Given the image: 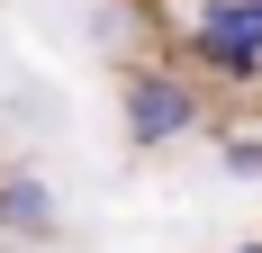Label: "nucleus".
<instances>
[{
  "instance_id": "nucleus-5",
  "label": "nucleus",
  "mask_w": 262,
  "mask_h": 253,
  "mask_svg": "<svg viewBox=\"0 0 262 253\" xmlns=\"http://www.w3.org/2000/svg\"><path fill=\"white\" fill-rule=\"evenodd\" d=\"M235 253H262V244H235Z\"/></svg>"
},
{
  "instance_id": "nucleus-3",
  "label": "nucleus",
  "mask_w": 262,
  "mask_h": 253,
  "mask_svg": "<svg viewBox=\"0 0 262 253\" xmlns=\"http://www.w3.org/2000/svg\"><path fill=\"white\" fill-rule=\"evenodd\" d=\"M63 226V199H54L46 172H0V235L9 244H54Z\"/></svg>"
},
{
  "instance_id": "nucleus-1",
  "label": "nucleus",
  "mask_w": 262,
  "mask_h": 253,
  "mask_svg": "<svg viewBox=\"0 0 262 253\" xmlns=\"http://www.w3.org/2000/svg\"><path fill=\"white\" fill-rule=\"evenodd\" d=\"M118 118H127V145L163 154V145H181V136H199V81L172 73V64H136Z\"/></svg>"
},
{
  "instance_id": "nucleus-2",
  "label": "nucleus",
  "mask_w": 262,
  "mask_h": 253,
  "mask_svg": "<svg viewBox=\"0 0 262 253\" xmlns=\"http://www.w3.org/2000/svg\"><path fill=\"white\" fill-rule=\"evenodd\" d=\"M190 54L217 81H262V0H199Z\"/></svg>"
},
{
  "instance_id": "nucleus-4",
  "label": "nucleus",
  "mask_w": 262,
  "mask_h": 253,
  "mask_svg": "<svg viewBox=\"0 0 262 253\" xmlns=\"http://www.w3.org/2000/svg\"><path fill=\"white\" fill-rule=\"evenodd\" d=\"M226 172H235V181H262V136H235V145H226Z\"/></svg>"
},
{
  "instance_id": "nucleus-6",
  "label": "nucleus",
  "mask_w": 262,
  "mask_h": 253,
  "mask_svg": "<svg viewBox=\"0 0 262 253\" xmlns=\"http://www.w3.org/2000/svg\"><path fill=\"white\" fill-rule=\"evenodd\" d=\"M27 253H46V244H27Z\"/></svg>"
}]
</instances>
